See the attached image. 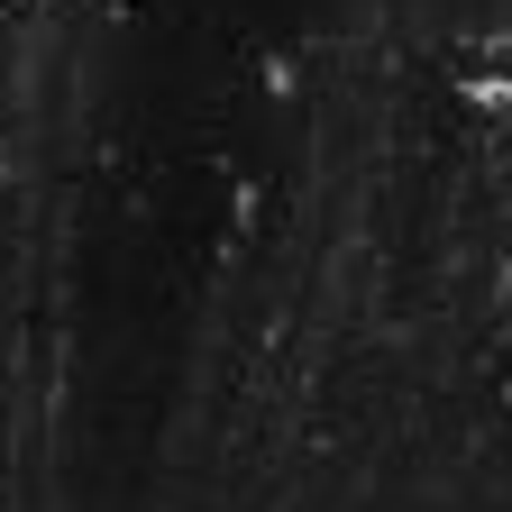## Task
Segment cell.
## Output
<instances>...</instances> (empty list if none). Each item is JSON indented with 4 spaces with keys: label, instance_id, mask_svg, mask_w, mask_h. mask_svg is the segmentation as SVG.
<instances>
[{
    "label": "cell",
    "instance_id": "1",
    "mask_svg": "<svg viewBox=\"0 0 512 512\" xmlns=\"http://www.w3.org/2000/svg\"><path fill=\"white\" fill-rule=\"evenodd\" d=\"M467 92L512 101V37H485V46H476V64H467Z\"/></svg>",
    "mask_w": 512,
    "mask_h": 512
}]
</instances>
